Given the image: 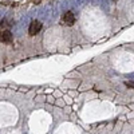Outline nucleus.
<instances>
[{
    "label": "nucleus",
    "mask_w": 134,
    "mask_h": 134,
    "mask_svg": "<svg viewBox=\"0 0 134 134\" xmlns=\"http://www.w3.org/2000/svg\"><path fill=\"white\" fill-rule=\"evenodd\" d=\"M0 42L2 43H11L12 42V34H11V31L5 30L3 32H0Z\"/></svg>",
    "instance_id": "obj_3"
},
{
    "label": "nucleus",
    "mask_w": 134,
    "mask_h": 134,
    "mask_svg": "<svg viewBox=\"0 0 134 134\" xmlns=\"http://www.w3.org/2000/svg\"><path fill=\"white\" fill-rule=\"evenodd\" d=\"M125 85H126L127 87H131V88H134V82H126Z\"/></svg>",
    "instance_id": "obj_4"
},
{
    "label": "nucleus",
    "mask_w": 134,
    "mask_h": 134,
    "mask_svg": "<svg viewBox=\"0 0 134 134\" xmlns=\"http://www.w3.org/2000/svg\"><path fill=\"white\" fill-rule=\"evenodd\" d=\"M40 30H42V23L39 20H34V21H31V24H30L28 34L30 35H36Z\"/></svg>",
    "instance_id": "obj_1"
},
{
    "label": "nucleus",
    "mask_w": 134,
    "mask_h": 134,
    "mask_svg": "<svg viewBox=\"0 0 134 134\" xmlns=\"http://www.w3.org/2000/svg\"><path fill=\"white\" fill-rule=\"evenodd\" d=\"M63 23H64L66 26H72V24L75 23V16H74V14L71 12V11H67V12L64 14V16H63Z\"/></svg>",
    "instance_id": "obj_2"
},
{
    "label": "nucleus",
    "mask_w": 134,
    "mask_h": 134,
    "mask_svg": "<svg viewBox=\"0 0 134 134\" xmlns=\"http://www.w3.org/2000/svg\"><path fill=\"white\" fill-rule=\"evenodd\" d=\"M93 3H94V4H97V3H99V0H93Z\"/></svg>",
    "instance_id": "obj_5"
}]
</instances>
